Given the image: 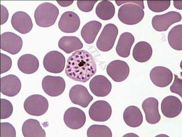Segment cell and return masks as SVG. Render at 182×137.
Segmentation results:
<instances>
[{"instance_id": "1", "label": "cell", "mask_w": 182, "mask_h": 137, "mask_svg": "<svg viewBox=\"0 0 182 137\" xmlns=\"http://www.w3.org/2000/svg\"><path fill=\"white\" fill-rule=\"evenodd\" d=\"M96 69L93 56L87 51L81 50L74 52L68 58L65 73L73 80L85 83L95 74Z\"/></svg>"}, {"instance_id": "2", "label": "cell", "mask_w": 182, "mask_h": 137, "mask_svg": "<svg viewBox=\"0 0 182 137\" xmlns=\"http://www.w3.org/2000/svg\"><path fill=\"white\" fill-rule=\"evenodd\" d=\"M117 6L125 4L119 9L118 17L123 23L134 25L140 22L144 16V8L143 0H116Z\"/></svg>"}, {"instance_id": "3", "label": "cell", "mask_w": 182, "mask_h": 137, "mask_svg": "<svg viewBox=\"0 0 182 137\" xmlns=\"http://www.w3.org/2000/svg\"><path fill=\"white\" fill-rule=\"evenodd\" d=\"M59 13L57 7L48 2L42 3L37 7L34 13L35 22L42 27H48L55 22Z\"/></svg>"}, {"instance_id": "4", "label": "cell", "mask_w": 182, "mask_h": 137, "mask_svg": "<svg viewBox=\"0 0 182 137\" xmlns=\"http://www.w3.org/2000/svg\"><path fill=\"white\" fill-rule=\"evenodd\" d=\"M23 106L25 111L28 114L33 116H40L47 111L49 103L47 100L43 96L34 94L26 99Z\"/></svg>"}, {"instance_id": "5", "label": "cell", "mask_w": 182, "mask_h": 137, "mask_svg": "<svg viewBox=\"0 0 182 137\" xmlns=\"http://www.w3.org/2000/svg\"><path fill=\"white\" fill-rule=\"evenodd\" d=\"M118 32L117 26L109 23L104 27L96 43L97 48L103 52H107L113 47Z\"/></svg>"}, {"instance_id": "6", "label": "cell", "mask_w": 182, "mask_h": 137, "mask_svg": "<svg viewBox=\"0 0 182 137\" xmlns=\"http://www.w3.org/2000/svg\"><path fill=\"white\" fill-rule=\"evenodd\" d=\"M65 59L61 52L55 50L50 51L45 56L43 60V65L48 72L53 73H59L64 70Z\"/></svg>"}, {"instance_id": "7", "label": "cell", "mask_w": 182, "mask_h": 137, "mask_svg": "<svg viewBox=\"0 0 182 137\" xmlns=\"http://www.w3.org/2000/svg\"><path fill=\"white\" fill-rule=\"evenodd\" d=\"M181 15L179 12L170 11L164 14L154 16L152 24L154 29L158 32L166 31L173 24L180 22Z\"/></svg>"}, {"instance_id": "8", "label": "cell", "mask_w": 182, "mask_h": 137, "mask_svg": "<svg viewBox=\"0 0 182 137\" xmlns=\"http://www.w3.org/2000/svg\"><path fill=\"white\" fill-rule=\"evenodd\" d=\"M42 87L44 92L49 96L56 97L61 95L65 88L64 80L60 76L47 75L42 81Z\"/></svg>"}, {"instance_id": "9", "label": "cell", "mask_w": 182, "mask_h": 137, "mask_svg": "<svg viewBox=\"0 0 182 137\" xmlns=\"http://www.w3.org/2000/svg\"><path fill=\"white\" fill-rule=\"evenodd\" d=\"M22 38L14 33L6 32L1 35V49L11 54L15 55L18 53L22 48Z\"/></svg>"}, {"instance_id": "10", "label": "cell", "mask_w": 182, "mask_h": 137, "mask_svg": "<svg viewBox=\"0 0 182 137\" xmlns=\"http://www.w3.org/2000/svg\"><path fill=\"white\" fill-rule=\"evenodd\" d=\"M112 109L107 101L99 100L94 102L89 111L90 118L97 122H105L108 120L111 116Z\"/></svg>"}, {"instance_id": "11", "label": "cell", "mask_w": 182, "mask_h": 137, "mask_svg": "<svg viewBox=\"0 0 182 137\" xmlns=\"http://www.w3.org/2000/svg\"><path fill=\"white\" fill-rule=\"evenodd\" d=\"M108 75L114 81L121 82L128 77L130 72L129 67L125 61L116 60L109 63L106 68Z\"/></svg>"}, {"instance_id": "12", "label": "cell", "mask_w": 182, "mask_h": 137, "mask_svg": "<svg viewBox=\"0 0 182 137\" xmlns=\"http://www.w3.org/2000/svg\"><path fill=\"white\" fill-rule=\"evenodd\" d=\"M63 119L67 127L72 129L77 130L84 125L86 121V116L84 112L80 109L71 107L65 111Z\"/></svg>"}, {"instance_id": "13", "label": "cell", "mask_w": 182, "mask_h": 137, "mask_svg": "<svg viewBox=\"0 0 182 137\" xmlns=\"http://www.w3.org/2000/svg\"><path fill=\"white\" fill-rule=\"evenodd\" d=\"M149 76L153 83L160 88L168 86L173 79L171 71L168 68L162 66H157L153 68L150 72Z\"/></svg>"}, {"instance_id": "14", "label": "cell", "mask_w": 182, "mask_h": 137, "mask_svg": "<svg viewBox=\"0 0 182 137\" xmlns=\"http://www.w3.org/2000/svg\"><path fill=\"white\" fill-rule=\"evenodd\" d=\"M69 96L73 103L84 108H86L93 99L87 88L81 84L73 86L69 90Z\"/></svg>"}, {"instance_id": "15", "label": "cell", "mask_w": 182, "mask_h": 137, "mask_svg": "<svg viewBox=\"0 0 182 137\" xmlns=\"http://www.w3.org/2000/svg\"><path fill=\"white\" fill-rule=\"evenodd\" d=\"M22 84L19 78L16 75L9 74L0 79V90L3 95L13 97L19 92Z\"/></svg>"}, {"instance_id": "16", "label": "cell", "mask_w": 182, "mask_h": 137, "mask_svg": "<svg viewBox=\"0 0 182 137\" xmlns=\"http://www.w3.org/2000/svg\"><path fill=\"white\" fill-rule=\"evenodd\" d=\"M80 20L78 15L72 11H67L61 15L58 23L59 29L65 33L76 32L79 28Z\"/></svg>"}, {"instance_id": "17", "label": "cell", "mask_w": 182, "mask_h": 137, "mask_svg": "<svg viewBox=\"0 0 182 137\" xmlns=\"http://www.w3.org/2000/svg\"><path fill=\"white\" fill-rule=\"evenodd\" d=\"M182 103L177 97L173 96H166L162 100L161 109L163 115L168 118H175L180 113Z\"/></svg>"}, {"instance_id": "18", "label": "cell", "mask_w": 182, "mask_h": 137, "mask_svg": "<svg viewBox=\"0 0 182 137\" xmlns=\"http://www.w3.org/2000/svg\"><path fill=\"white\" fill-rule=\"evenodd\" d=\"M90 89L92 93L98 97L107 96L112 89V84L105 76L97 75L93 77L89 84Z\"/></svg>"}, {"instance_id": "19", "label": "cell", "mask_w": 182, "mask_h": 137, "mask_svg": "<svg viewBox=\"0 0 182 137\" xmlns=\"http://www.w3.org/2000/svg\"><path fill=\"white\" fill-rule=\"evenodd\" d=\"M11 22L13 28L22 34L29 33L33 27L30 16L24 11H18L14 13L12 17Z\"/></svg>"}, {"instance_id": "20", "label": "cell", "mask_w": 182, "mask_h": 137, "mask_svg": "<svg viewBox=\"0 0 182 137\" xmlns=\"http://www.w3.org/2000/svg\"><path fill=\"white\" fill-rule=\"evenodd\" d=\"M159 102L157 99L150 97L145 99L142 104V107L145 115L146 121L150 124L157 123L161 116L158 109Z\"/></svg>"}, {"instance_id": "21", "label": "cell", "mask_w": 182, "mask_h": 137, "mask_svg": "<svg viewBox=\"0 0 182 137\" xmlns=\"http://www.w3.org/2000/svg\"><path fill=\"white\" fill-rule=\"evenodd\" d=\"M39 65L38 58L30 54H26L21 56L17 63L20 70L26 74H31L35 72L39 68Z\"/></svg>"}, {"instance_id": "22", "label": "cell", "mask_w": 182, "mask_h": 137, "mask_svg": "<svg viewBox=\"0 0 182 137\" xmlns=\"http://www.w3.org/2000/svg\"><path fill=\"white\" fill-rule=\"evenodd\" d=\"M123 117L125 123L132 127L140 126L143 121L141 112L138 107L134 105L129 106L125 108Z\"/></svg>"}, {"instance_id": "23", "label": "cell", "mask_w": 182, "mask_h": 137, "mask_svg": "<svg viewBox=\"0 0 182 137\" xmlns=\"http://www.w3.org/2000/svg\"><path fill=\"white\" fill-rule=\"evenodd\" d=\"M134 41V37L131 33L125 32L122 33L120 37L116 48L117 54L123 58L128 57Z\"/></svg>"}, {"instance_id": "24", "label": "cell", "mask_w": 182, "mask_h": 137, "mask_svg": "<svg viewBox=\"0 0 182 137\" xmlns=\"http://www.w3.org/2000/svg\"><path fill=\"white\" fill-rule=\"evenodd\" d=\"M22 132L25 137H45L46 132L38 120L30 119L23 123Z\"/></svg>"}, {"instance_id": "25", "label": "cell", "mask_w": 182, "mask_h": 137, "mask_svg": "<svg viewBox=\"0 0 182 137\" xmlns=\"http://www.w3.org/2000/svg\"><path fill=\"white\" fill-rule=\"evenodd\" d=\"M152 49L150 44L145 41H140L135 45L133 51V56L137 61L143 63L151 57Z\"/></svg>"}, {"instance_id": "26", "label": "cell", "mask_w": 182, "mask_h": 137, "mask_svg": "<svg viewBox=\"0 0 182 137\" xmlns=\"http://www.w3.org/2000/svg\"><path fill=\"white\" fill-rule=\"evenodd\" d=\"M101 26V23L97 21H91L86 23L81 31V35L85 41L88 44L93 43Z\"/></svg>"}, {"instance_id": "27", "label": "cell", "mask_w": 182, "mask_h": 137, "mask_svg": "<svg viewBox=\"0 0 182 137\" xmlns=\"http://www.w3.org/2000/svg\"><path fill=\"white\" fill-rule=\"evenodd\" d=\"M59 48L66 53L82 49L83 44L79 39L74 36H65L61 37L58 42Z\"/></svg>"}, {"instance_id": "28", "label": "cell", "mask_w": 182, "mask_h": 137, "mask_svg": "<svg viewBox=\"0 0 182 137\" xmlns=\"http://www.w3.org/2000/svg\"><path fill=\"white\" fill-rule=\"evenodd\" d=\"M96 13L97 16L103 20L112 18L115 13V8L113 3L108 1L100 2L96 6Z\"/></svg>"}, {"instance_id": "29", "label": "cell", "mask_w": 182, "mask_h": 137, "mask_svg": "<svg viewBox=\"0 0 182 137\" xmlns=\"http://www.w3.org/2000/svg\"><path fill=\"white\" fill-rule=\"evenodd\" d=\"M168 41L170 46L176 50L182 49V25L179 24L173 27L169 32Z\"/></svg>"}, {"instance_id": "30", "label": "cell", "mask_w": 182, "mask_h": 137, "mask_svg": "<svg viewBox=\"0 0 182 137\" xmlns=\"http://www.w3.org/2000/svg\"><path fill=\"white\" fill-rule=\"evenodd\" d=\"M87 135L88 137H112V134L108 126L103 125L93 124L88 128Z\"/></svg>"}, {"instance_id": "31", "label": "cell", "mask_w": 182, "mask_h": 137, "mask_svg": "<svg viewBox=\"0 0 182 137\" xmlns=\"http://www.w3.org/2000/svg\"><path fill=\"white\" fill-rule=\"evenodd\" d=\"M147 3L150 10L155 12L164 11L169 7L171 1L170 0H148Z\"/></svg>"}, {"instance_id": "32", "label": "cell", "mask_w": 182, "mask_h": 137, "mask_svg": "<svg viewBox=\"0 0 182 137\" xmlns=\"http://www.w3.org/2000/svg\"><path fill=\"white\" fill-rule=\"evenodd\" d=\"M1 119H4L10 117L13 112V106L9 100L5 99L0 100Z\"/></svg>"}, {"instance_id": "33", "label": "cell", "mask_w": 182, "mask_h": 137, "mask_svg": "<svg viewBox=\"0 0 182 137\" xmlns=\"http://www.w3.org/2000/svg\"><path fill=\"white\" fill-rule=\"evenodd\" d=\"M16 132L14 127L8 122L0 123V137H15Z\"/></svg>"}, {"instance_id": "34", "label": "cell", "mask_w": 182, "mask_h": 137, "mask_svg": "<svg viewBox=\"0 0 182 137\" xmlns=\"http://www.w3.org/2000/svg\"><path fill=\"white\" fill-rule=\"evenodd\" d=\"M1 74L8 71L11 68L12 65V61L8 56L1 53Z\"/></svg>"}, {"instance_id": "35", "label": "cell", "mask_w": 182, "mask_h": 137, "mask_svg": "<svg viewBox=\"0 0 182 137\" xmlns=\"http://www.w3.org/2000/svg\"><path fill=\"white\" fill-rule=\"evenodd\" d=\"M97 0H78L77 5L78 8L84 12H89L93 9Z\"/></svg>"}, {"instance_id": "36", "label": "cell", "mask_w": 182, "mask_h": 137, "mask_svg": "<svg viewBox=\"0 0 182 137\" xmlns=\"http://www.w3.org/2000/svg\"><path fill=\"white\" fill-rule=\"evenodd\" d=\"M174 75V80L173 83L170 88L171 92L172 93L178 94L182 97V80L178 78L176 74Z\"/></svg>"}, {"instance_id": "37", "label": "cell", "mask_w": 182, "mask_h": 137, "mask_svg": "<svg viewBox=\"0 0 182 137\" xmlns=\"http://www.w3.org/2000/svg\"><path fill=\"white\" fill-rule=\"evenodd\" d=\"M1 6V25H3L7 21L9 17V13L6 8L2 5Z\"/></svg>"}, {"instance_id": "38", "label": "cell", "mask_w": 182, "mask_h": 137, "mask_svg": "<svg viewBox=\"0 0 182 137\" xmlns=\"http://www.w3.org/2000/svg\"><path fill=\"white\" fill-rule=\"evenodd\" d=\"M56 1L61 6L64 7L70 6L73 2V0H57Z\"/></svg>"}, {"instance_id": "39", "label": "cell", "mask_w": 182, "mask_h": 137, "mask_svg": "<svg viewBox=\"0 0 182 137\" xmlns=\"http://www.w3.org/2000/svg\"><path fill=\"white\" fill-rule=\"evenodd\" d=\"M182 1H173V5L177 9L181 10L182 7Z\"/></svg>"}]
</instances>
